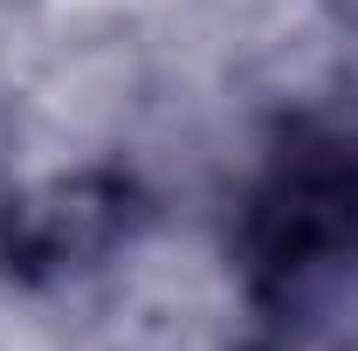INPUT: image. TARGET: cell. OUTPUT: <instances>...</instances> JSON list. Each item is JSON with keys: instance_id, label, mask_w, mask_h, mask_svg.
<instances>
[{"instance_id": "obj_1", "label": "cell", "mask_w": 358, "mask_h": 351, "mask_svg": "<svg viewBox=\"0 0 358 351\" xmlns=\"http://www.w3.org/2000/svg\"><path fill=\"white\" fill-rule=\"evenodd\" d=\"M248 296L241 351H352L358 324V131L289 124L234 214Z\"/></svg>"}, {"instance_id": "obj_2", "label": "cell", "mask_w": 358, "mask_h": 351, "mask_svg": "<svg viewBox=\"0 0 358 351\" xmlns=\"http://www.w3.org/2000/svg\"><path fill=\"white\" fill-rule=\"evenodd\" d=\"M138 214V186L110 166H90V173H62L48 186H14L7 214H0V275L48 289V282H69L90 275L110 248L131 241Z\"/></svg>"}, {"instance_id": "obj_3", "label": "cell", "mask_w": 358, "mask_h": 351, "mask_svg": "<svg viewBox=\"0 0 358 351\" xmlns=\"http://www.w3.org/2000/svg\"><path fill=\"white\" fill-rule=\"evenodd\" d=\"M7 200H14V186H7V179H0V214H7Z\"/></svg>"}]
</instances>
